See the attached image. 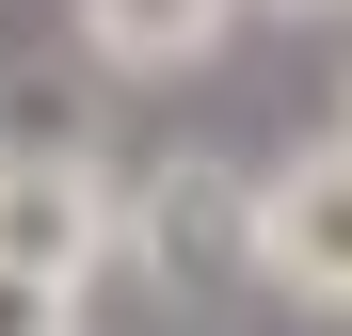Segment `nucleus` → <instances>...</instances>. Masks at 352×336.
<instances>
[{
    "instance_id": "f257e3e1",
    "label": "nucleus",
    "mask_w": 352,
    "mask_h": 336,
    "mask_svg": "<svg viewBox=\"0 0 352 336\" xmlns=\"http://www.w3.org/2000/svg\"><path fill=\"white\" fill-rule=\"evenodd\" d=\"M112 256H129L160 304L256 289V177H224V160H160V177H129V192H112Z\"/></svg>"
},
{
    "instance_id": "f03ea898",
    "label": "nucleus",
    "mask_w": 352,
    "mask_h": 336,
    "mask_svg": "<svg viewBox=\"0 0 352 336\" xmlns=\"http://www.w3.org/2000/svg\"><path fill=\"white\" fill-rule=\"evenodd\" d=\"M256 289H288L305 320H352V128L288 144L256 177Z\"/></svg>"
},
{
    "instance_id": "7ed1b4c3",
    "label": "nucleus",
    "mask_w": 352,
    "mask_h": 336,
    "mask_svg": "<svg viewBox=\"0 0 352 336\" xmlns=\"http://www.w3.org/2000/svg\"><path fill=\"white\" fill-rule=\"evenodd\" d=\"M0 272L16 289H96L112 272V177L96 160H0Z\"/></svg>"
},
{
    "instance_id": "20e7f679",
    "label": "nucleus",
    "mask_w": 352,
    "mask_h": 336,
    "mask_svg": "<svg viewBox=\"0 0 352 336\" xmlns=\"http://www.w3.org/2000/svg\"><path fill=\"white\" fill-rule=\"evenodd\" d=\"M65 16H80V48L112 80H192L208 48L241 32V0H65Z\"/></svg>"
},
{
    "instance_id": "39448f33",
    "label": "nucleus",
    "mask_w": 352,
    "mask_h": 336,
    "mask_svg": "<svg viewBox=\"0 0 352 336\" xmlns=\"http://www.w3.org/2000/svg\"><path fill=\"white\" fill-rule=\"evenodd\" d=\"M0 160H96V128H80V96L48 80V65H0Z\"/></svg>"
},
{
    "instance_id": "423d86ee",
    "label": "nucleus",
    "mask_w": 352,
    "mask_h": 336,
    "mask_svg": "<svg viewBox=\"0 0 352 336\" xmlns=\"http://www.w3.org/2000/svg\"><path fill=\"white\" fill-rule=\"evenodd\" d=\"M0 336H80V289H16L0 272Z\"/></svg>"
},
{
    "instance_id": "0eeeda50",
    "label": "nucleus",
    "mask_w": 352,
    "mask_h": 336,
    "mask_svg": "<svg viewBox=\"0 0 352 336\" xmlns=\"http://www.w3.org/2000/svg\"><path fill=\"white\" fill-rule=\"evenodd\" d=\"M241 16H352V0H241Z\"/></svg>"
},
{
    "instance_id": "6e6552de",
    "label": "nucleus",
    "mask_w": 352,
    "mask_h": 336,
    "mask_svg": "<svg viewBox=\"0 0 352 336\" xmlns=\"http://www.w3.org/2000/svg\"><path fill=\"white\" fill-rule=\"evenodd\" d=\"M336 128H352V112H336Z\"/></svg>"
}]
</instances>
